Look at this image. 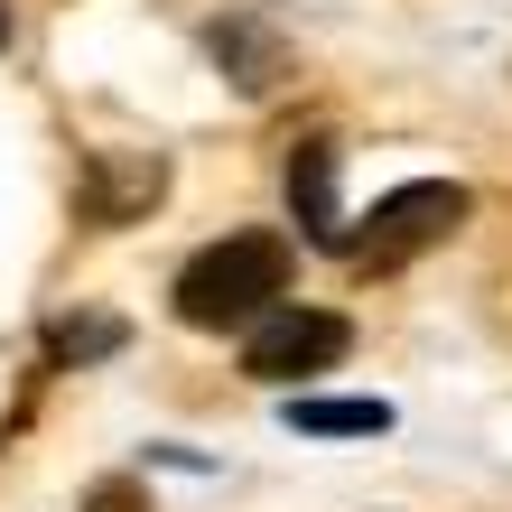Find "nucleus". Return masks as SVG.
<instances>
[{"mask_svg":"<svg viewBox=\"0 0 512 512\" xmlns=\"http://www.w3.org/2000/svg\"><path fill=\"white\" fill-rule=\"evenodd\" d=\"M280 298H289V243L280 233H224V243H205L177 270V317L205 326V336L215 326H252Z\"/></svg>","mask_w":512,"mask_h":512,"instance_id":"1","label":"nucleus"},{"mask_svg":"<svg viewBox=\"0 0 512 512\" xmlns=\"http://www.w3.org/2000/svg\"><path fill=\"white\" fill-rule=\"evenodd\" d=\"M457 224H466V187H447V177H419V187H391L373 215H364V233L345 243V261H364V270H401V261H419L429 243H447Z\"/></svg>","mask_w":512,"mask_h":512,"instance_id":"2","label":"nucleus"},{"mask_svg":"<svg viewBox=\"0 0 512 512\" xmlns=\"http://www.w3.org/2000/svg\"><path fill=\"white\" fill-rule=\"evenodd\" d=\"M354 354V326L336 308H261L252 317V345H243V373L252 382H308L326 364Z\"/></svg>","mask_w":512,"mask_h":512,"instance_id":"3","label":"nucleus"},{"mask_svg":"<svg viewBox=\"0 0 512 512\" xmlns=\"http://www.w3.org/2000/svg\"><path fill=\"white\" fill-rule=\"evenodd\" d=\"M289 205H298V224H308L317 252H345L354 243V224H345V205H336V140H298L289 149Z\"/></svg>","mask_w":512,"mask_h":512,"instance_id":"4","label":"nucleus"},{"mask_svg":"<svg viewBox=\"0 0 512 512\" xmlns=\"http://www.w3.org/2000/svg\"><path fill=\"white\" fill-rule=\"evenodd\" d=\"M159 187H168L159 149H103L94 177H84V215H94V224H131L140 205H159Z\"/></svg>","mask_w":512,"mask_h":512,"instance_id":"5","label":"nucleus"},{"mask_svg":"<svg viewBox=\"0 0 512 512\" xmlns=\"http://www.w3.org/2000/svg\"><path fill=\"white\" fill-rule=\"evenodd\" d=\"M215 56H224V66H243V75H233L243 94H261V84L289 75V56H280V38H270L261 19H224V28H215Z\"/></svg>","mask_w":512,"mask_h":512,"instance_id":"6","label":"nucleus"},{"mask_svg":"<svg viewBox=\"0 0 512 512\" xmlns=\"http://www.w3.org/2000/svg\"><path fill=\"white\" fill-rule=\"evenodd\" d=\"M289 429H308V438H382L391 410L382 401H289Z\"/></svg>","mask_w":512,"mask_h":512,"instance_id":"7","label":"nucleus"},{"mask_svg":"<svg viewBox=\"0 0 512 512\" xmlns=\"http://www.w3.org/2000/svg\"><path fill=\"white\" fill-rule=\"evenodd\" d=\"M122 345V326L112 317H94V326H56V354H112Z\"/></svg>","mask_w":512,"mask_h":512,"instance_id":"8","label":"nucleus"},{"mask_svg":"<svg viewBox=\"0 0 512 512\" xmlns=\"http://www.w3.org/2000/svg\"><path fill=\"white\" fill-rule=\"evenodd\" d=\"M84 512H149V503H140V485H103L94 503H84Z\"/></svg>","mask_w":512,"mask_h":512,"instance_id":"9","label":"nucleus"},{"mask_svg":"<svg viewBox=\"0 0 512 512\" xmlns=\"http://www.w3.org/2000/svg\"><path fill=\"white\" fill-rule=\"evenodd\" d=\"M0 47H10V0H0Z\"/></svg>","mask_w":512,"mask_h":512,"instance_id":"10","label":"nucleus"}]
</instances>
